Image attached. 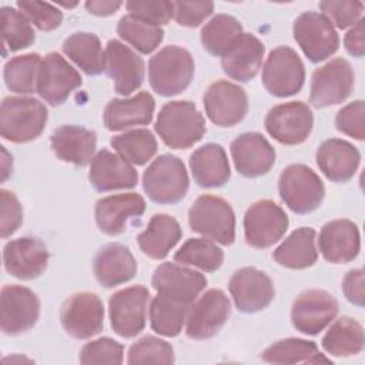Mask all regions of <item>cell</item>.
Instances as JSON below:
<instances>
[{"instance_id":"cell-1","label":"cell","mask_w":365,"mask_h":365,"mask_svg":"<svg viewBox=\"0 0 365 365\" xmlns=\"http://www.w3.org/2000/svg\"><path fill=\"white\" fill-rule=\"evenodd\" d=\"M154 128L167 147L184 150L202 138L205 120L194 103L170 101L160 110Z\"/></svg>"},{"instance_id":"cell-2","label":"cell","mask_w":365,"mask_h":365,"mask_svg":"<svg viewBox=\"0 0 365 365\" xmlns=\"http://www.w3.org/2000/svg\"><path fill=\"white\" fill-rule=\"evenodd\" d=\"M48 113L46 106L24 96L3 98L0 107L1 137L10 143H27L36 140L44 130Z\"/></svg>"},{"instance_id":"cell-3","label":"cell","mask_w":365,"mask_h":365,"mask_svg":"<svg viewBox=\"0 0 365 365\" xmlns=\"http://www.w3.org/2000/svg\"><path fill=\"white\" fill-rule=\"evenodd\" d=\"M194 77V60L188 50L167 46L155 53L148 63V81L151 88L164 97L184 91Z\"/></svg>"},{"instance_id":"cell-4","label":"cell","mask_w":365,"mask_h":365,"mask_svg":"<svg viewBox=\"0 0 365 365\" xmlns=\"http://www.w3.org/2000/svg\"><path fill=\"white\" fill-rule=\"evenodd\" d=\"M188 174L184 163L171 154L158 155L143 174L145 194L158 204H174L188 191Z\"/></svg>"},{"instance_id":"cell-5","label":"cell","mask_w":365,"mask_h":365,"mask_svg":"<svg viewBox=\"0 0 365 365\" xmlns=\"http://www.w3.org/2000/svg\"><path fill=\"white\" fill-rule=\"evenodd\" d=\"M188 224L194 232L222 245H230L235 240V215L221 197L200 195L188 211Z\"/></svg>"},{"instance_id":"cell-6","label":"cell","mask_w":365,"mask_h":365,"mask_svg":"<svg viewBox=\"0 0 365 365\" xmlns=\"http://www.w3.org/2000/svg\"><path fill=\"white\" fill-rule=\"evenodd\" d=\"M278 192L287 207L297 214L317 210L325 195L319 175L304 164H291L279 175Z\"/></svg>"},{"instance_id":"cell-7","label":"cell","mask_w":365,"mask_h":365,"mask_svg":"<svg viewBox=\"0 0 365 365\" xmlns=\"http://www.w3.org/2000/svg\"><path fill=\"white\" fill-rule=\"evenodd\" d=\"M305 80L302 60L295 50L287 46L269 51L262 67V84L275 97H289L297 94Z\"/></svg>"},{"instance_id":"cell-8","label":"cell","mask_w":365,"mask_h":365,"mask_svg":"<svg viewBox=\"0 0 365 365\" xmlns=\"http://www.w3.org/2000/svg\"><path fill=\"white\" fill-rule=\"evenodd\" d=\"M294 38L312 63L331 57L339 46V37L332 23L317 11H305L294 21Z\"/></svg>"},{"instance_id":"cell-9","label":"cell","mask_w":365,"mask_h":365,"mask_svg":"<svg viewBox=\"0 0 365 365\" xmlns=\"http://www.w3.org/2000/svg\"><path fill=\"white\" fill-rule=\"evenodd\" d=\"M150 292L144 285H133L110 297L108 312L114 332L123 338L138 335L147 319Z\"/></svg>"},{"instance_id":"cell-10","label":"cell","mask_w":365,"mask_h":365,"mask_svg":"<svg viewBox=\"0 0 365 365\" xmlns=\"http://www.w3.org/2000/svg\"><path fill=\"white\" fill-rule=\"evenodd\" d=\"M354 70L345 58H334L312 73L309 100L321 108L345 101L354 88Z\"/></svg>"},{"instance_id":"cell-11","label":"cell","mask_w":365,"mask_h":365,"mask_svg":"<svg viewBox=\"0 0 365 365\" xmlns=\"http://www.w3.org/2000/svg\"><path fill=\"white\" fill-rule=\"evenodd\" d=\"M288 224V217L278 204L259 200L244 215L245 241L254 248H268L282 238Z\"/></svg>"},{"instance_id":"cell-12","label":"cell","mask_w":365,"mask_h":365,"mask_svg":"<svg viewBox=\"0 0 365 365\" xmlns=\"http://www.w3.org/2000/svg\"><path fill=\"white\" fill-rule=\"evenodd\" d=\"M314 125V115L308 104L289 101L272 107L265 117V130L278 143L297 145L304 143Z\"/></svg>"},{"instance_id":"cell-13","label":"cell","mask_w":365,"mask_h":365,"mask_svg":"<svg viewBox=\"0 0 365 365\" xmlns=\"http://www.w3.org/2000/svg\"><path fill=\"white\" fill-rule=\"evenodd\" d=\"M61 325L68 335L77 339H87L104 327V307L97 294L77 292L68 297L60 311Z\"/></svg>"},{"instance_id":"cell-14","label":"cell","mask_w":365,"mask_h":365,"mask_svg":"<svg viewBox=\"0 0 365 365\" xmlns=\"http://www.w3.org/2000/svg\"><path fill=\"white\" fill-rule=\"evenodd\" d=\"M40 314L37 295L23 285H4L0 295V325L7 335H19L31 329Z\"/></svg>"},{"instance_id":"cell-15","label":"cell","mask_w":365,"mask_h":365,"mask_svg":"<svg viewBox=\"0 0 365 365\" xmlns=\"http://www.w3.org/2000/svg\"><path fill=\"white\" fill-rule=\"evenodd\" d=\"M230 312L228 297L221 289H208L191 304L185 332L191 339H208L224 327Z\"/></svg>"},{"instance_id":"cell-16","label":"cell","mask_w":365,"mask_h":365,"mask_svg":"<svg viewBox=\"0 0 365 365\" xmlns=\"http://www.w3.org/2000/svg\"><path fill=\"white\" fill-rule=\"evenodd\" d=\"M338 302L324 289H307L301 292L291 309V321L297 331L305 335H317L336 317Z\"/></svg>"},{"instance_id":"cell-17","label":"cell","mask_w":365,"mask_h":365,"mask_svg":"<svg viewBox=\"0 0 365 365\" xmlns=\"http://www.w3.org/2000/svg\"><path fill=\"white\" fill-rule=\"evenodd\" d=\"M80 86V73L64 57L58 53H48L43 57L36 91L44 101L60 106Z\"/></svg>"},{"instance_id":"cell-18","label":"cell","mask_w":365,"mask_h":365,"mask_svg":"<svg viewBox=\"0 0 365 365\" xmlns=\"http://www.w3.org/2000/svg\"><path fill=\"white\" fill-rule=\"evenodd\" d=\"M207 117L220 127H232L244 120L248 111V97L242 87L227 80L212 83L204 94Z\"/></svg>"},{"instance_id":"cell-19","label":"cell","mask_w":365,"mask_h":365,"mask_svg":"<svg viewBox=\"0 0 365 365\" xmlns=\"http://www.w3.org/2000/svg\"><path fill=\"white\" fill-rule=\"evenodd\" d=\"M228 289L237 309L245 314L262 311L275 295L271 278L254 267H244L235 271L230 279Z\"/></svg>"},{"instance_id":"cell-20","label":"cell","mask_w":365,"mask_h":365,"mask_svg":"<svg viewBox=\"0 0 365 365\" xmlns=\"http://www.w3.org/2000/svg\"><path fill=\"white\" fill-rule=\"evenodd\" d=\"M104 71L118 94L130 96L143 84L144 61L124 43L110 40L104 50Z\"/></svg>"},{"instance_id":"cell-21","label":"cell","mask_w":365,"mask_h":365,"mask_svg":"<svg viewBox=\"0 0 365 365\" xmlns=\"http://www.w3.org/2000/svg\"><path fill=\"white\" fill-rule=\"evenodd\" d=\"M6 271L23 281L40 277L48 264L46 244L34 237H20L9 241L3 250Z\"/></svg>"},{"instance_id":"cell-22","label":"cell","mask_w":365,"mask_h":365,"mask_svg":"<svg viewBox=\"0 0 365 365\" xmlns=\"http://www.w3.org/2000/svg\"><path fill=\"white\" fill-rule=\"evenodd\" d=\"M151 285L157 294L192 304L207 287V278L191 268L174 262L158 265L153 274Z\"/></svg>"},{"instance_id":"cell-23","label":"cell","mask_w":365,"mask_h":365,"mask_svg":"<svg viewBox=\"0 0 365 365\" xmlns=\"http://www.w3.org/2000/svg\"><path fill=\"white\" fill-rule=\"evenodd\" d=\"M231 155L237 171L255 178L267 174L275 163V150L259 133L250 131L238 135L231 143Z\"/></svg>"},{"instance_id":"cell-24","label":"cell","mask_w":365,"mask_h":365,"mask_svg":"<svg viewBox=\"0 0 365 365\" xmlns=\"http://www.w3.org/2000/svg\"><path fill=\"white\" fill-rule=\"evenodd\" d=\"M145 201L137 192H125L108 195L96 204V222L101 232L107 235H118L125 230L131 218L143 215Z\"/></svg>"},{"instance_id":"cell-25","label":"cell","mask_w":365,"mask_h":365,"mask_svg":"<svg viewBox=\"0 0 365 365\" xmlns=\"http://www.w3.org/2000/svg\"><path fill=\"white\" fill-rule=\"evenodd\" d=\"M88 180L97 191L106 192L133 188L138 181V174L123 157L103 148L90 163Z\"/></svg>"},{"instance_id":"cell-26","label":"cell","mask_w":365,"mask_h":365,"mask_svg":"<svg viewBox=\"0 0 365 365\" xmlns=\"http://www.w3.org/2000/svg\"><path fill=\"white\" fill-rule=\"evenodd\" d=\"M318 247L328 262H349L356 258L361 248L359 230L349 220L329 221L321 228Z\"/></svg>"},{"instance_id":"cell-27","label":"cell","mask_w":365,"mask_h":365,"mask_svg":"<svg viewBox=\"0 0 365 365\" xmlns=\"http://www.w3.org/2000/svg\"><path fill=\"white\" fill-rule=\"evenodd\" d=\"M264 53L265 47L259 38L251 33H242L235 44L221 57V67L232 80L247 83L258 74Z\"/></svg>"},{"instance_id":"cell-28","label":"cell","mask_w":365,"mask_h":365,"mask_svg":"<svg viewBox=\"0 0 365 365\" xmlns=\"http://www.w3.org/2000/svg\"><path fill=\"white\" fill-rule=\"evenodd\" d=\"M315 158L319 170L328 180L345 182L356 173L361 154L351 143L341 138H329L318 147Z\"/></svg>"},{"instance_id":"cell-29","label":"cell","mask_w":365,"mask_h":365,"mask_svg":"<svg viewBox=\"0 0 365 365\" xmlns=\"http://www.w3.org/2000/svg\"><path fill=\"white\" fill-rule=\"evenodd\" d=\"M154 108L155 101L147 91H141L131 98H114L104 108V125L111 131H120L150 124Z\"/></svg>"},{"instance_id":"cell-30","label":"cell","mask_w":365,"mask_h":365,"mask_svg":"<svg viewBox=\"0 0 365 365\" xmlns=\"http://www.w3.org/2000/svg\"><path fill=\"white\" fill-rule=\"evenodd\" d=\"M93 269L97 281L111 288L130 281L137 272V262L125 245L110 242L96 254Z\"/></svg>"},{"instance_id":"cell-31","label":"cell","mask_w":365,"mask_h":365,"mask_svg":"<svg viewBox=\"0 0 365 365\" xmlns=\"http://www.w3.org/2000/svg\"><path fill=\"white\" fill-rule=\"evenodd\" d=\"M54 154L76 165H87L94 158L97 145L96 133L80 125H61L50 137Z\"/></svg>"},{"instance_id":"cell-32","label":"cell","mask_w":365,"mask_h":365,"mask_svg":"<svg viewBox=\"0 0 365 365\" xmlns=\"http://www.w3.org/2000/svg\"><path fill=\"white\" fill-rule=\"evenodd\" d=\"M190 168L194 181L204 188L221 187L231 177L225 150L214 143L205 144L191 154Z\"/></svg>"},{"instance_id":"cell-33","label":"cell","mask_w":365,"mask_h":365,"mask_svg":"<svg viewBox=\"0 0 365 365\" xmlns=\"http://www.w3.org/2000/svg\"><path fill=\"white\" fill-rule=\"evenodd\" d=\"M182 231L178 221L168 214L151 217L147 228L137 237L140 250L153 259H163L181 240Z\"/></svg>"},{"instance_id":"cell-34","label":"cell","mask_w":365,"mask_h":365,"mask_svg":"<svg viewBox=\"0 0 365 365\" xmlns=\"http://www.w3.org/2000/svg\"><path fill=\"white\" fill-rule=\"evenodd\" d=\"M272 258L291 269L312 267L318 259L315 230L311 227L297 228L274 250Z\"/></svg>"},{"instance_id":"cell-35","label":"cell","mask_w":365,"mask_h":365,"mask_svg":"<svg viewBox=\"0 0 365 365\" xmlns=\"http://www.w3.org/2000/svg\"><path fill=\"white\" fill-rule=\"evenodd\" d=\"M261 359L268 364H332L319 352L315 342L301 338L277 341L262 351Z\"/></svg>"},{"instance_id":"cell-36","label":"cell","mask_w":365,"mask_h":365,"mask_svg":"<svg viewBox=\"0 0 365 365\" xmlns=\"http://www.w3.org/2000/svg\"><path fill=\"white\" fill-rule=\"evenodd\" d=\"M364 341L362 325L351 317H341L325 332L321 345L332 356H351L364 349Z\"/></svg>"},{"instance_id":"cell-37","label":"cell","mask_w":365,"mask_h":365,"mask_svg":"<svg viewBox=\"0 0 365 365\" xmlns=\"http://www.w3.org/2000/svg\"><path fill=\"white\" fill-rule=\"evenodd\" d=\"M190 307L184 301L157 294L151 299L148 309L151 328L163 336L178 335L187 321Z\"/></svg>"},{"instance_id":"cell-38","label":"cell","mask_w":365,"mask_h":365,"mask_svg":"<svg viewBox=\"0 0 365 365\" xmlns=\"http://www.w3.org/2000/svg\"><path fill=\"white\" fill-rule=\"evenodd\" d=\"M63 51L88 76H97L104 70L101 41L93 33L78 31L71 34L64 40Z\"/></svg>"},{"instance_id":"cell-39","label":"cell","mask_w":365,"mask_h":365,"mask_svg":"<svg viewBox=\"0 0 365 365\" xmlns=\"http://www.w3.org/2000/svg\"><path fill=\"white\" fill-rule=\"evenodd\" d=\"M242 33V27L235 17L228 14H217L202 27L201 43L210 54L222 57L235 44Z\"/></svg>"},{"instance_id":"cell-40","label":"cell","mask_w":365,"mask_h":365,"mask_svg":"<svg viewBox=\"0 0 365 365\" xmlns=\"http://www.w3.org/2000/svg\"><path fill=\"white\" fill-rule=\"evenodd\" d=\"M110 144L131 165H143L157 153V140L147 128L130 130L114 135Z\"/></svg>"},{"instance_id":"cell-41","label":"cell","mask_w":365,"mask_h":365,"mask_svg":"<svg viewBox=\"0 0 365 365\" xmlns=\"http://www.w3.org/2000/svg\"><path fill=\"white\" fill-rule=\"evenodd\" d=\"M37 53H29L10 58L4 66V83L10 91L30 94L37 90V77L41 64Z\"/></svg>"},{"instance_id":"cell-42","label":"cell","mask_w":365,"mask_h":365,"mask_svg":"<svg viewBox=\"0 0 365 365\" xmlns=\"http://www.w3.org/2000/svg\"><path fill=\"white\" fill-rule=\"evenodd\" d=\"M174 261L181 265L197 267L205 272H214L221 267L224 252L212 240L190 238L174 254Z\"/></svg>"},{"instance_id":"cell-43","label":"cell","mask_w":365,"mask_h":365,"mask_svg":"<svg viewBox=\"0 0 365 365\" xmlns=\"http://www.w3.org/2000/svg\"><path fill=\"white\" fill-rule=\"evenodd\" d=\"M117 33L143 54L154 51L164 38V30L161 27L140 21L130 14H125L118 20Z\"/></svg>"},{"instance_id":"cell-44","label":"cell","mask_w":365,"mask_h":365,"mask_svg":"<svg viewBox=\"0 0 365 365\" xmlns=\"http://www.w3.org/2000/svg\"><path fill=\"white\" fill-rule=\"evenodd\" d=\"M3 44L10 51H17L30 47L36 34L29 19L19 10L10 6H4L0 10Z\"/></svg>"},{"instance_id":"cell-45","label":"cell","mask_w":365,"mask_h":365,"mask_svg":"<svg viewBox=\"0 0 365 365\" xmlns=\"http://www.w3.org/2000/svg\"><path fill=\"white\" fill-rule=\"evenodd\" d=\"M175 361L174 358V349L173 346L157 336L147 335L135 341L130 349L127 362L130 365H138V364H173Z\"/></svg>"},{"instance_id":"cell-46","label":"cell","mask_w":365,"mask_h":365,"mask_svg":"<svg viewBox=\"0 0 365 365\" xmlns=\"http://www.w3.org/2000/svg\"><path fill=\"white\" fill-rule=\"evenodd\" d=\"M124 359V346L111 338H98L87 342L80 351V362L91 364H113L120 365Z\"/></svg>"},{"instance_id":"cell-47","label":"cell","mask_w":365,"mask_h":365,"mask_svg":"<svg viewBox=\"0 0 365 365\" xmlns=\"http://www.w3.org/2000/svg\"><path fill=\"white\" fill-rule=\"evenodd\" d=\"M322 14L338 29H348L362 19L364 3L356 0H327L319 3Z\"/></svg>"},{"instance_id":"cell-48","label":"cell","mask_w":365,"mask_h":365,"mask_svg":"<svg viewBox=\"0 0 365 365\" xmlns=\"http://www.w3.org/2000/svg\"><path fill=\"white\" fill-rule=\"evenodd\" d=\"M17 9L41 31H51L63 21V13L50 3L43 1H17Z\"/></svg>"},{"instance_id":"cell-49","label":"cell","mask_w":365,"mask_h":365,"mask_svg":"<svg viewBox=\"0 0 365 365\" xmlns=\"http://www.w3.org/2000/svg\"><path fill=\"white\" fill-rule=\"evenodd\" d=\"M335 125L342 134L362 141L365 138V103L355 100L342 107L335 117Z\"/></svg>"},{"instance_id":"cell-50","label":"cell","mask_w":365,"mask_h":365,"mask_svg":"<svg viewBox=\"0 0 365 365\" xmlns=\"http://www.w3.org/2000/svg\"><path fill=\"white\" fill-rule=\"evenodd\" d=\"M125 7L131 17L158 27L173 17L171 1H128Z\"/></svg>"},{"instance_id":"cell-51","label":"cell","mask_w":365,"mask_h":365,"mask_svg":"<svg viewBox=\"0 0 365 365\" xmlns=\"http://www.w3.org/2000/svg\"><path fill=\"white\" fill-rule=\"evenodd\" d=\"M173 19L184 27H198L214 11L212 1H171Z\"/></svg>"},{"instance_id":"cell-52","label":"cell","mask_w":365,"mask_h":365,"mask_svg":"<svg viewBox=\"0 0 365 365\" xmlns=\"http://www.w3.org/2000/svg\"><path fill=\"white\" fill-rule=\"evenodd\" d=\"M23 222V210L17 197L6 190H0V232L3 238L10 237Z\"/></svg>"},{"instance_id":"cell-53","label":"cell","mask_w":365,"mask_h":365,"mask_svg":"<svg viewBox=\"0 0 365 365\" xmlns=\"http://www.w3.org/2000/svg\"><path fill=\"white\" fill-rule=\"evenodd\" d=\"M342 291L351 304L364 307V271L361 268H355L346 272L342 279Z\"/></svg>"},{"instance_id":"cell-54","label":"cell","mask_w":365,"mask_h":365,"mask_svg":"<svg viewBox=\"0 0 365 365\" xmlns=\"http://www.w3.org/2000/svg\"><path fill=\"white\" fill-rule=\"evenodd\" d=\"M344 44L346 51L354 57H362L365 54V20L361 19L345 34Z\"/></svg>"},{"instance_id":"cell-55","label":"cell","mask_w":365,"mask_h":365,"mask_svg":"<svg viewBox=\"0 0 365 365\" xmlns=\"http://www.w3.org/2000/svg\"><path fill=\"white\" fill-rule=\"evenodd\" d=\"M121 1H113V0H90L86 1V9L90 14L106 17L114 14L120 7Z\"/></svg>"},{"instance_id":"cell-56","label":"cell","mask_w":365,"mask_h":365,"mask_svg":"<svg viewBox=\"0 0 365 365\" xmlns=\"http://www.w3.org/2000/svg\"><path fill=\"white\" fill-rule=\"evenodd\" d=\"M1 154H3V160H1V180L6 181L7 177L10 175L11 170H13V160H11V157L7 154V151L4 150V147H1Z\"/></svg>"},{"instance_id":"cell-57","label":"cell","mask_w":365,"mask_h":365,"mask_svg":"<svg viewBox=\"0 0 365 365\" xmlns=\"http://www.w3.org/2000/svg\"><path fill=\"white\" fill-rule=\"evenodd\" d=\"M3 362H33L31 359L26 358V356H21V355H11V356H6L3 358Z\"/></svg>"},{"instance_id":"cell-58","label":"cell","mask_w":365,"mask_h":365,"mask_svg":"<svg viewBox=\"0 0 365 365\" xmlns=\"http://www.w3.org/2000/svg\"><path fill=\"white\" fill-rule=\"evenodd\" d=\"M60 6H63L66 9H73V7L77 6V3H60Z\"/></svg>"}]
</instances>
